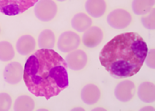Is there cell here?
<instances>
[{
	"mask_svg": "<svg viewBox=\"0 0 155 111\" xmlns=\"http://www.w3.org/2000/svg\"><path fill=\"white\" fill-rule=\"evenodd\" d=\"M56 44V36L51 29H44L38 36L37 45L40 49H52Z\"/></svg>",
	"mask_w": 155,
	"mask_h": 111,
	"instance_id": "16",
	"label": "cell"
},
{
	"mask_svg": "<svg viewBox=\"0 0 155 111\" xmlns=\"http://www.w3.org/2000/svg\"><path fill=\"white\" fill-rule=\"evenodd\" d=\"M107 21L112 28L115 29H124L131 24L132 15L129 11L118 8L109 12Z\"/></svg>",
	"mask_w": 155,
	"mask_h": 111,
	"instance_id": "5",
	"label": "cell"
},
{
	"mask_svg": "<svg viewBox=\"0 0 155 111\" xmlns=\"http://www.w3.org/2000/svg\"><path fill=\"white\" fill-rule=\"evenodd\" d=\"M131 7L135 14L143 16L154 8V0H133Z\"/></svg>",
	"mask_w": 155,
	"mask_h": 111,
	"instance_id": "17",
	"label": "cell"
},
{
	"mask_svg": "<svg viewBox=\"0 0 155 111\" xmlns=\"http://www.w3.org/2000/svg\"><path fill=\"white\" fill-rule=\"evenodd\" d=\"M104 39V32L101 28L97 26H91L85 30L81 41L87 48H96Z\"/></svg>",
	"mask_w": 155,
	"mask_h": 111,
	"instance_id": "9",
	"label": "cell"
},
{
	"mask_svg": "<svg viewBox=\"0 0 155 111\" xmlns=\"http://www.w3.org/2000/svg\"><path fill=\"white\" fill-rule=\"evenodd\" d=\"M65 61L68 68H69L71 70L80 71L87 66L88 55L84 50L75 49L68 52Z\"/></svg>",
	"mask_w": 155,
	"mask_h": 111,
	"instance_id": "8",
	"label": "cell"
},
{
	"mask_svg": "<svg viewBox=\"0 0 155 111\" xmlns=\"http://www.w3.org/2000/svg\"><path fill=\"white\" fill-rule=\"evenodd\" d=\"M141 22L143 26L149 29V30H153L155 29V10L154 8L149 12L148 13L144 14L141 18Z\"/></svg>",
	"mask_w": 155,
	"mask_h": 111,
	"instance_id": "20",
	"label": "cell"
},
{
	"mask_svg": "<svg viewBox=\"0 0 155 111\" xmlns=\"http://www.w3.org/2000/svg\"><path fill=\"white\" fill-rule=\"evenodd\" d=\"M141 111H154L155 109L153 107V106H146V107H143V108H142L141 109H140Z\"/></svg>",
	"mask_w": 155,
	"mask_h": 111,
	"instance_id": "23",
	"label": "cell"
},
{
	"mask_svg": "<svg viewBox=\"0 0 155 111\" xmlns=\"http://www.w3.org/2000/svg\"><path fill=\"white\" fill-rule=\"evenodd\" d=\"M24 67L18 62H9L4 69V79L9 85H18L23 80Z\"/></svg>",
	"mask_w": 155,
	"mask_h": 111,
	"instance_id": "7",
	"label": "cell"
},
{
	"mask_svg": "<svg viewBox=\"0 0 155 111\" xmlns=\"http://www.w3.org/2000/svg\"><path fill=\"white\" fill-rule=\"evenodd\" d=\"M57 1H59V2H64V1H66V0H57Z\"/></svg>",
	"mask_w": 155,
	"mask_h": 111,
	"instance_id": "26",
	"label": "cell"
},
{
	"mask_svg": "<svg viewBox=\"0 0 155 111\" xmlns=\"http://www.w3.org/2000/svg\"><path fill=\"white\" fill-rule=\"evenodd\" d=\"M101 98L100 88L95 84H88L81 91V99L87 105H94Z\"/></svg>",
	"mask_w": 155,
	"mask_h": 111,
	"instance_id": "11",
	"label": "cell"
},
{
	"mask_svg": "<svg viewBox=\"0 0 155 111\" xmlns=\"http://www.w3.org/2000/svg\"><path fill=\"white\" fill-rule=\"evenodd\" d=\"M81 45V37L74 31H65L59 37L57 42L58 49L62 52H70L78 49Z\"/></svg>",
	"mask_w": 155,
	"mask_h": 111,
	"instance_id": "6",
	"label": "cell"
},
{
	"mask_svg": "<svg viewBox=\"0 0 155 111\" xmlns=\"http://www.w3.org/2000/svg\"><path fill=\"white\" fill-rule=\"evenodd\" d=\"M85 10L87 14L92 18L102 17L107 10L106 0H87L85 3Z\"/></svg>",
	"mask_w": 155,
	"mask_h": 111,
	"instance_id": "13",
	"label": "cell"
},
{
	"mask_svg": "<svg viewBox=\"0 0 155 111\" xmlns=\"http://www.w3.org/2000/svg\"><path fill=\"white\" fill-rule=\"evenodd\" d=\"M71 25L75 31L84 32L92 26V19L85 12H78L73 17Z\"/></svg>",
	"mask_w": 155,
	"mask_h": 111,
	"instance_id": "15",
	"label": "cell"
},
{
	"mask_svg": "<svg viewBox=\"0 0 155 111\" xmlns=\"http://www.w3.org/2000/svg\"><path fill=\"white\" fill-rule=\"evenodd\" d=\"M136 92V86L131 80H123L120 82L114 89V96L120 102L130 101Z\"/></svg>",
	"mask_w": 155,
	"mask_h": 111,
	"instance_id": "10",
	"label": "cell"
},
{
	"mask_svg": "<svg viewBox=\"0 0 155 111\" xmlns=\"http://www.w3.org/2000/svg\"><path fill=\"white\" fill-rule=\"evenodd\" d=\"M144 62L147 65V67H149L150 69H153L155 68V50L153 48L148 50Z\"/></svg>",
	"mask_w": 155,
	"mask_h": 111,
	"instance_id": "22",
	"label": "cell"
},
{
	"mask_svg": "<svg viewBox=\"0 0 155 111\" xmlns=\"http://www.w3.org/2000/svg\"><path fill=\"white\" fill-rule=\"evenodd\" d=\"M0 35H1V27H0Z\"/></svg>",
	"mask_w": 155,
	"mask_h": 111,
	"instance_id": "27",
	"label": "cell"
},
{
	"mask_svg": "<svg viewBox=\"0 0 155 111\" xmlns=\"http://www.w3.org/2000/svg\"><path fill=\"white\" fill-rule=\"evenodd\" d=\"M35 100L28 95H21L15 99L13 104L14 111H32L35 109Z\"/></svg>",
	"mask_w": 155,
	"mask_h": 111,
	"instance_id": "18",
	"label": "cell"
},
{
	"mask_svg": "<svg viewBox=\"0 0 155 111\" xmlns=\"http://www.w3.org/2000/svg\"><path fill=\"white\" fill-rule=\"evenodd\" d=\"M38 0H0V12L7 16L23 13L33 7Z\"/></svg>",
	"mask_w": 155,
	"mask_h": 111,
	"instance_id": "3",
	"label": "cell"
},
{
	"mask_svg": "<svg viewBox=\"0 0 155 111\" xmlns=\"http://www.w3.org/2000/svg\"><path fill=\"white\" fill-rule=\"evenodd\" d=\"M12 104V97L9 93L0 92V111L10 110Z\"/></svg>",
	"mask_w": 155,
	"mask_h": 111,
	"instance_id": "21",
	"label": "cell"
},
{
	"mask_svg": "<svg viewBox=\"0 0 155 111\" xmlns=\"http://www.w3.org/2000/svg\"><path fill=\"white\" fill-rule=\"evenodd\" d=\"M72 110L74 111V110H82V111H84V108H74V109H72Z\"/></svg>",
	"mask_w": 155,
	"mask_h": 111,
	"instance_id": "24",
	"label": "cell"
},
{
	"mask_svg": "<svg viewBox=\"0 0 155 111\" xmlns=\"http://www.w3.org/2000/svg\"><path fill=\"white\" fill-rule=\"evenodd\" d=\"M148 50L147 44L139 34L125 32L104 45L99 53V62L114 77L128 78L140 71Z\"/></svg>",
	"mask_w": 155,
	"mask_h": 111,
	"instance_id": "2",
	"label": "cell"
},
{
	"mask_svg": "<svg viewBox=\"0 0 155 111\" xmlns=\"http://www.w3.org/2000/svg\"><path fill=\"white\" fill-rule=\"evenodd\" d=\"M36 47V41L35 37L29 34L22 35L17 40L16 43V51L21 55H28L32 53Z\"/></svg>",
	"mask_w": 155,
	"mask_h": 111,
	"instance_id": "12",
	"label": "cell"
},
{
	"mask_svg": "<svg viewBox=\"0 0 155 111\" xmlns=\"http://www.w3.org/2000/svg\"><path fill=\"white\" fill-rule=\"evenodd\" d=\"M34 6L36 17L44 22L52 21L58 13V5L54 0H38Z\"/></svg>",
	"mask_w": 155,
	"mask_h": 111,
	"instance_id": "4",
	"label": "cell"
},
{
	"mask_svg": "<svg viewBox=\"0 0 155 111\" xmlns=\"http://www.w3.org/2000/svg\"><path fill=\"white\" fill-rule=\"evenodd\" d=\"M23 81L35 96L55 97L69 84L66 61L53 49L37 50L24 65Z\"/></svg>",
	"mask_w": 155,
	"mask_h": 111,
	"instance_id": "1",
	"label": "cell"
},
{
	"mask_svg": "<svg viewBox=\"0 0 155 111\" xmlns=\"http://www.w3.org/2000/svg\"><path fill=\"white\" fill-rule=\"evenodd\" d=\"M15 57V50L9 41H0V61L3 62H11Z\"/></svg>",
	"mask_w": 155,
	"mask_h": 111,
	"instance_id": "19",
	"label": "cell"
},
{
	"mask_svg": "<svg viewBox=\"0 0 155 111\" xmlns=\"http://www.w3.org/2000/svg\"><path fill=\"white\" fill-rule=\"evenodd\" d=\"M137 96L143 103H153L155 100L154 84L149 81H144L140 84L137 89Z\"/></svg>",
	"mask_w": 155,
	"mask_h": 111,
	"instance_id": "14",
	"label": "cell"
},
{
	"mask_svg": "<svg viewBox=\"0 0 155 111\" xmlns=\"http://www.w3.org/2000/svg\"><path fill=\"white\" fill-rule=\"evenodd\" d=\"M93 110H94V111H96V110H104V111H106L107 109H103V108H95V109H94Z\"/></svg>",
	"mask_w": 155,
	"mask_h": 111,
	"instance_id": "25",
	"label": "cell"
}]
</instances>
